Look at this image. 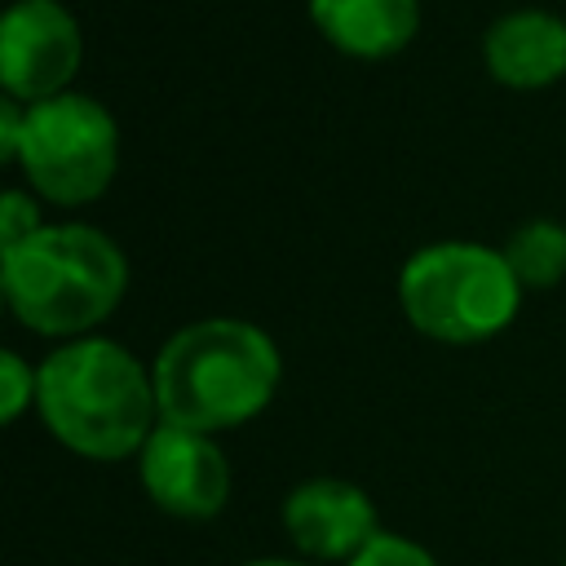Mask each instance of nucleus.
<instances>
[{"instance_id":"1","label":"nucleus","mask_w":566,"mask_h":566,"mask_svg":"<svg viewBox=\"0 0 566 566\" xmlns=\"http://www.w3.org/2000/svg\"><path fill=\"white\" fill-rule=\"evenodd\" d=\"M150 376L164 424L221 438L270 411L283 389V349L252 318L208 314L164 336Z\"/></svg>"},{"instance_id":"2","label":"nucleus","mask_w":566,"mask_h":566,"mask_svg":"<svg viewBox=\"0 0 566 566\" xmlns=\"http://www.w3.org/2000/svg\"><path fill=\"white\" fill-rule=\"evenodd\" d=\"M35 416L49 438L80 460H137L159 429L150 363L102 332L49 345V354L40 358Z\"/></svg>"},{"instance_id":"3","label":"nucleus","mask_w":566,"mask_h":566,"mask_svg":"<svg viewBox=\"0 0 566 566\" xmlns=\"http://www.w3.org/2000/svg\"><path fill=\"white\" fill-rule=\"evenodd\" d=\"M0 296L27 332L53 345L97 336L128 296V256L88 221H49L0 252Z\"/></svg>"},{"instance_id":"4","label":"nucleus","mask_w":566,"mask_h":566,"mask_svg":"<svg viewBox=\"0 0 566 566\" xmlns=\"http://www.w3.org/2000/svg\"><path fill=\"white\" fill-rule=\"evenodd\" d=\"M394 296L416 336L464 349L504 336L522 314L526 287L495 243L433 239L398 265Z\"/></svg>"},{"instance_id":"5","label":"nucleus","mask_w":566,"mask_h":566,"mask_svg":"<svg viewBox=\"0 0 566 566\" xmlns=\"http://www.w3.org/2000/svg\"><path fill=\"white\" fill-rule=\"evenodd\" d=\"M13 168L44 208H88L119 172V119L84 88L27 106Z\"/></svg>"},{"instance_id":"6","label":"nucleus","mask_w":566,"mask_h":566,"mask_svg":"<svg viewBox=\"0 0 566 566\" xmlns=\"http://www.w3.org/2000/svg\"><path fill=\"white\" fill-rule=\"evenodd\" d=\"M84 66V27L66 0H9L0 18V93L27 106L71 93Z\"/></svg>"},{"instance_id":"7","label":"nucleus","mask_w":566,"mask_h":566,"mask_svg":"<svg viewBox=\"0 0 566 566\" xmlns=\"http://www.w3.org/2000/svg\"><path fill=\"white\" fill-rule=\"evenodd\" d=\"M133 464L146 500L172 522H212L230 504L234 473H230V455L212 433H195L159 420V429L150 433V442Z\"/></svg>"},{"instance_id":"8","label":"nucleus","mask_w":566,"mask_h":566,"mask_svg":"<svg viewBox=\"0 0 566 566\" xmlns=\"http://www.w3.org/2000/svg\"><path fill=\"white\" fill-rule=\"evenodd\" d=\"M279 526L292 544L296 557L323 566V562H349L354 553H363L385 526L376 513V500L336 473H314L301 478L283 504H279Z\"/></svg>"},{"instance_id":"9","label":"nucleus","mask_w":566,"mask_h":566,"mask_svg":"<svg viewBox=\"0 0 566 566\" xmlns=\"http://www.w3.org/2000/svg\"><path fill=\"white\" fill-rule=\"evenodd\" d=\"M482 71L513 93H539L566 80V13L522 4L486 22L478 40Z\"/></svg>"},{"instance_id":"10","label":"nucleus","mask_w":566,"mask_h":566,"mask_svg":"<svg viewBox=\"0 0 566 566\" xmlns=\"http://www.w3.org/2000/svg\"><path fill=\"white\" fill-rule=\"evenodd\" d=\"M305 18L327 49L354 62L398 57L424 22L420 0H305Z\"/></svg>"},{"instance_id":"11","label":"nucleus","mask_w":566,"mask_h":566,"mask_svg":"<svg viewBox=\"0 0 566 566\" xmlns=\"http://www.w3.org/2000/svg\"><path fill=\"white\" fill-rule=\"evenodd\" d=\"M500 252L526 292H548L566 279V221L531 217V221L509 230Z\"/></svg>"},{"instance_id":"12","label":"nucleus","mask_w":566,"mask_h":566,"mask_svg":"<svg viewBox=\"0 0 566 566\" xmlns=\"http://www.w3.org/2000/svg\"><path fill=\"white\" fill-rule=\"evenodd\" d=\"M40 394V363H31L22 349H0V420L18 424L27 411H35Z\"/></svg>"},{"instance_id":"13","label":"nucleus","mask_w":566,"mask_h":566,"mask_svg":"<svg viewBox=\"0 0 566 566\" xmlns=\"http://www.w3.org/2000/svg\"><path fill=\"white\" fill-rule=\"evenodd\" d=\"M345 566H442L416 535L402 531H380L363 553H354Z\"/></svg>"},{"instance_id":"14","label":"nucleus","mask_w":566,"mask_h":566,"mask_svg":"<svg viewBox=\"0 0 566 566\" xmlns=\"http://www.w3.org/2000/svg\"><path fill=\"white\" fill-rule=\"evenodd\" d=\"M44 226H49L44 221V203L27 186H9L0 195V252L13 248V243H22V239H31Z\"/></svg>"},{"instance_id":"15","label":"nucleus","mask_w":566,"mask_h":566,"mask_svg":"<svg viewBox=\"0 0 566 566\" xmlns=\"http://www.w3.org/2000/svg\"><path fill=\"white\" fill-rule=\"evenodd\" d=\"M22 133H27V102L0 93V164L13 168L18 146H22Z\"/></svg>"},{"instance_id":"16","label":"nucleus","mask_w":566,"mask_h":566,"mask_svg":"<svg viewBox=\"0 0 566 566\" xmlns=\"http://www.w3.org/2000/svg\"><path fill=\"white\" fill-rule=\"evenodd\" d=\"M239 566H314V562H305V557H248V562H239Z\"/></svg>"}]
</instances>
